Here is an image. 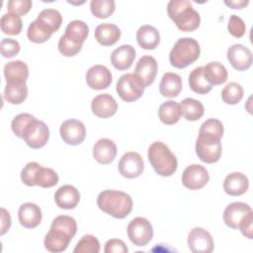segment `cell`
<instances>
[{"mask_svg":"<svg viewBox=\"0 0 253 253\" xmlns=\"http://www.w3.org/2000/svg\"><path fill=\"white\" fill-rule=\"evenodd\" d=\"M97 205L101 211L115 218H125L132 210L131 197L122 191L105 190L97 197Z\"/></svg>","mask_w":253,"mask_h":253,"instance_id":"cell-1","label":"cell"},{"mask_svg":"<svg viewBox=\"0 0 253 253\" xmlns=\"http://www.w3.org/2000/svg\"><path fill=\"white\" fill-rule=\"evenodd\" d=\"M167 14L182 32H193L201 23L200 14L187 0H171L167 4Z\"/></svg>","mask_w":253,"mask_h":253,"instance_id":"cell-2","label":"cell"},{"mask_svg":"<svg viewBox=\"0 0 253 253\" xmlns=\"http://www.w3.org/2000/svg\"><path fill=\"white\" fill-rule=\"evenodd\" d=\"M147 156L158 175L169 177L176 172L178 167L177 158L165 143L161 141L152 142L148 147Z\"/></svg>","mask_w":253,"mask_h":253,"instance_id":"cell-3","label":"cell"},{"mask_svg":"<svg viewBox=\"0 0 253 253\" xmlns=\"http://www.w3.org/2000/svg\"><path fill=\"white\" fill-rule=\"evenodd\" d=\"M201 47L193 38H181L177 40L169 53V61L172 66L182 69L194 63L200 56Z\"/></svg>","mask_w":253,"mask_h":253,"instance_id":"cell-4","label":"cell"},{"mask_svg":"<svg viewBox=\"0 0 253 253\" xmlns=\"http://www.w3.org/2000/svg\"><path fill=\"white\" fill-rule=\"evenodd\" d=\"M218 135L199 129L196 141V153L201 161L205 163H215L221 156V142Z\"/></svg>","mask_w":253,"mask_h":253,"instance_id":"cell-5","label":"cell"},{"mask_svg":"<svg viewBox=\"0 0 253 253\" xmlns=\"http://www.w3.org/2000/svg\"><path fill=\"white\" fill-rule=\"evenodd\" d=\"M144 88L142 82L133 73L122 75L116 86L118 95L125 102H134L138 100L142 96Z\"/></svg>","mask_w":253,"mask_h":253,"instance_id":"cell-6","label":"cell"},{"mask_svg":"<svg viewBox=\"0 0 253 253\" xmlns=\"http://www.w3.org/2000/svg\"><path fill=\"white\" fill-rule=\"evenodd\" d=\"M127 236L136 246L147 245L153 237V227L150 221L142 216L132 218L127 225Z\"/></svg>","mask_w":253,"mask_h":253,"instance_id":"cell-7","label":"cell"},{"mask_svg":"<svg viewBox=\"0 0 253 253\" xmlns=\"http://www.w3.org/2000/svg\"><path fill=\"white\" fill-rule=\"evenodd\" d=\"M22 138L31 148H42L49 138V128L44 122L35 118L25 128Z\"/></svg>","mask_w":253,"mask_h":253,"instance_id":"cell-8","label":"cell"},{"mask_svg":"<svg viewBox=\"0 0 253 253\" xmlns=\"http://www.w3.org/2000/svg\"><path fill=\"white\" fill-rule=\"evenodd\" d=\"M210 180L208 170L200 164H191L182 174V184L189 190H199L205 187Z\"/></svg>","mask_w":253,"mask_h":253,"instance_id":"cell-9","label":"cell"},{"mask_svg":"<svg viewBox=\"0 0 253 253\" xmlns=\"http://www.w3.org/2000/svg\"><path fill=\"white\" fill-rule=\"evenodd\" d=\"M118 169L120 174L125 178H137L142 174L144 169L143 159L137 152H126L119 162Z\"/></svg>","mask_w":253,"mask_h":253,"instance_id":"cell-10","label":"cell"},{"mask_svg":"<svg viewBox=\"0 0 253 253\" xmlns=\"http://www.w3.org/2000/svg\"><path fill=\"white\" fill-rule=\"evenodd\" d=\"M62 140L69 145H78L86 137V128L81 121L69 119L64 121L59 128Z\"/></svg>","mask_w":253,"mask_h":253,"instance_id":"cell-11","label":"cell"},{"mask_svg":"<svg viewBox=\"0 0 253 253\" xmlns=\"http://www.w3.org/2000/svg\"><path fill=\"white\" fill-rule=\"evenodd\" d=\"M213 239L203 227H194L188 235V247L194 253H210L213 250Z\"/></svg>","mask_w":253,"mask_h":253,"instance_id":"cell-12","label":"cell"},{"mask_svg":"<svg viewBox=\"0 0 253 253\" xmlns=\"http://www.w3.org/2000/svg\"><path fill=\"white\" fill-rule=\"evenodd\" d=\"M226 56L231 66L238 71H244L252 65V52L248 47L241 43L230 45L227 48Z\"/></svg>","mask_w":253,"mask_h":253,"instance_id":"cell-13","label":"cell"},{"mask_svg":"<svg viewBox=\"0 0 253 253\" xmlns=\"http://www.w3.org/2000/svg\"><path fill=\"white\" fill-rule=\"evenodd\" d=\"M157 61L151 55H142L135 64L133 74L142 82L144 87L151 85L157 74Z\"/></svg>","mask_w":253,"mask_h":253,"instance_id":"cell-14","label":"cell"},{"mask_svg":"<svg viewBox=\"0 0 253 253\" xmlns=\"http://www.w3.org/2000/svg\"><path fill=\"white\" fill-rule=\"evenodd\" d=\"M112 79L111 71L101 64L91 66L86 72L87 85L93 90L107 89L111 85Z\"/></svg>","mask_w":253,"mask_h":253,"instance_id":"cell-15","label":"cell"},{"mask_svg":"<svg viewBox=\"0 0 253 253\" xmlns=\"http://www.w3.org/2000/svg\"><path fill=\"white\" fill-rule=\"evenodd\" d=\"M251 211L252 209L248 204L242 202L231 203L223 211V221L228 227L238 229L241 221Z\"/></svg>","mask_w":253,"mask_h":253,"instance_id":"cell-16","label":"cell"},{"mask_svg":"<svg viewBox=\"0 0 253 253\" xmlns=\"http://www.w3.org/2000/svg\"><path fill=\"white\" fill-rule=\"evenodd\" d=\"M91 110L93 114L99 118H110L118 111V103L108 93L99 94L93 98L91 102Z\"/></svg>","mask_w":253,"mask_h":253,"instance_id":"cell-17","label":"cell"},{"mask_svg":"<svg viewBox=\"0 0 253 253\" xmlns=\"http://www.w3.org/2000/svg\"><path fill=\"white\" fill-rule=\"evenodd\" d=\"M80 201L79 191L72 185L59 187L54 194V202L60 209L71 210L77 207Z\"/></svg>","mask_w":253,"mask_h":253,"instance_id":"cell-18","label":"cell"},{"mask_svg":"<svg viewBox=\"0 0 253 253\" xmlns=\"http://www.w3.org/2000/svg\"><path fill=\"white\" fill-rule=\"evenodd\" d=\"M42 210L34 203H25L20 206L18 218L20 223L26 228H35L42 221Z\"/></svg>","mask_w":253,"mask_h":253,"instance_id":"cell-19","label":"cell"},{"mask_svg":"<svg viewBox=\"0 0 253 253\" xmlns=\"http://www.w3.org/2000/svg\"><path fill=\"white\" fill-rule=\"evenodd\" d=\"M71 237L64 231L56 228H50L44 237V247L52 253H59L66 250L71 241Z\"/></svg>","mask_w":253,"mask_h":253,"instance_id":"cell-20","label":"cell"},{"mask_svg":"<svg viewBox=\"0 0 253 253\" xmlns=\"http://www.w3.org/2000/svg\"><path fill=\"white\" fill-rule=\"evenodd\" d=\"M135 58V49L130 44H123L111 54V63L118 70L128 69Z\"/></svg>","mask_w":253,"mask_h":253,"instance_id":"cell-21","label":"cell"},{"mask_svg":"<svg viewBox=\"0 0 253 253\" xmlns=\"http://www.w3.org/2000/svg\"><path fill=\"white\" fill-rule=\"evenodd\" d=\"M117 145L110 138H100L93 146V157L100 164L111 163L117 155Z\"/></svg>","mask_w":253,"mask_h":253,"instance_id":"cell-22","label":"cell"},{"mask_svg":"<svg viewBox=\"0 0 253 253\" xmlns=\"http://www.w3.org/2000/svg\"><path fill=\"white\" fill-rule=\"evenodd\" d=\"M249 187L248 178L241 172L228 174L223 181V190L229 196H241Z\"/></svg>","mask_w":253,"mask_h":253,"instance_id":"cell-23","label":"cell"},{"mask_svg":"<svg viewBox=\"0 0 253 253\" xmlns=\"http://www.w3.org/2000/svg\"><path fill=\"white\" fill-rule=\"evenodd\" d=\"M94 35L95 39L100 44L110 46L115 44L120 40L121 30L115 24L103 23L96 27Z\"/></svg>","mask_w":253,"mask_h":253,"instance_id":"cell-24","label":"cell"},{"mask_svg":"<svg viewBox=\"0 0 253 253\" xmlns=\"http://www.w3.org/2000/svg\"><path fill=\"white\" fill-rule=\"evenodd\" d=\"M136 41L140 47L148 50L155 49L160 42L158 30L150 25H143L136 32Z\"/></svg>","mask_w":253,"mask_h":253,"instance_id":"cell-25","label":"cell"},{"mask_svg":"<svg viewBox=\"0 0 253 253\" xmlns=\"http://www.w3.org/2000/svg\"><path fill=\"white\" fill-rule=\"evenodd\" d=\"M182 91V78L173 72H166L160 81L159 92L167 98L177 97Z\"/></svg>","mask_w":253,"mask_h":253,"instance_id":"cell-26","label":"cell"},{"mask_svg":"<svg viewBox=\"0 0 253 253\" xmlns=\"http://www.w3.org/2000/svg\"><path fill=\"white\" fill-rule=\"evenodd\" d=\"M4 77L6 82H26L29 77V67L22 60L9 61L4 66Z\"/></svg>","mask_w":253,"mask_h":253,"instance_id":"cell-27","label":"cell"},{"mask_svg":"<svg viewBox=\"0 0 253 253\" xmlns=\"http://www.w3.org/2000/svg\"><path fill=\"white\" fill-rule=\"evenodd\" d=\"M27 96L28 87L26 82H6V86L4 89V99L7 102L13 105H19L26 100Z\"/></svg>","mask_w":253,"mask_h":253,"instance_id":"cell-28","label":"cell"},{"mask_svg":"<svg viewBox=\"0 0 253 253\" xmlns=\"http://www.w3.org/2000/svg\"><path fill=\"white\" fill-rule=\"evenodd\" d=\"M204 67V76L207 81L211 85H220L227 80V70L223 64L217 61L209 62Z\"/></svg>","mask_w":253,"mask_h":253,"instance_id":"cell-29","label":"cell"},{"mask_svg":"<svg viewBox=\"0 0 253 253\" xmlns=\"http://www.w3.org/2000/svg\"><path fill=\"white\" fill-rule=\"evenodd\" d=\"M36 20L53 34L59 30L62 23V16L58 10L47 8L41 11Z\"/></svg>","mask_w":253,"mask_h":253,"instance_id":"cell-30","label":"cell"},{"mask_svg":"<svg viewBox=\"0 0 253 253\" xmlns=\"http://www.w3.org/2000/svg\"><path fill=\"white\" fill-rule=\"evenodd\" d=\"M158 117L165 125L171 126L176 124L181 118L180 104L172 100L162 103L158 109Z\"/></svg>","mask_w":253,"mask_h":253,"instance_id":"cell-31","label":"cell"},{"mask_svg":"<svg viewBox=\"0 0 253 253\" xmlns=\"http://www.w3.org/2000/svg\"><path fill=\"white\" fill-rule=\"evenodd\" d=\"M88 33L89 28L85 22L81 20H74L68 23L64 36L75 43L83 44L88 37Z\"/></svg>","mask_w":253,"mask_h":253,"instance_id":"cell-32","label":"cell"},{"mask_svg":"<svg viewBox=\"0 0 253 253\" xmlns=\"http://www.w3.org/2000/svg\"><path fill=\"white\" fill-rule=\"evenodd\" d=\"M181 116H183L187 121H198L204 116L205 108L203 104L193 98H186L180 103Z\"/></svg>","mask_w":253,"mask_h":253,"instance_id":"cell-33","label":"cell"},{"mask_svg":"<svg viewBox=\"0 0 253 253\" xmlns=\"http://www.w3.org/2000/svg\"><path fill=\"white\" fill-rule=\"evenodd\" d=\"M189 85L190 88L197 94H207L212 89V86L204 76L203 66H198L191 71L189 75Z\"/></svg>","mask_w":253,"mask_h":253,"instance_id":"cell-34","label":"cell"},{"mask_svg":"<svg viewBox=\"0 0 253 253\" xmlns=\"http://www.w3.org/2000/svg\"><path fill=\"white\" fill-rule=\"evenodd\" d=\"M0 27L4 34L16 36L21 33L23 28V22L20 16L12 13H7L1 17Z\"/></svg>","mask_w":253,"mask_h":253,"instance_id":"cell-35","label":"cell"},{"mask_svg":"<svg viewBox=\"0 0 253 253\" xmlns=\"http://www.w3.org/2000/svg\"><path fill=\"white\" fill-rule=\"evenodd\" d=\"M243 88L239 83L230 82L221 91V98L227 105H236L243 98Z\"/></svg>","mask_w":253,"mask_h":253,"instance_id":"cell-36","label":"cell"},{"mask_svg":"<svg viewBox=\"0 0 253 253\" xmlns=\"http://www.w3.org/2000/svg\"><path fill=\"white\" fill-rule=\"evenodd\" d=\"M90 9L95 17L105 19L114 13L116 4L114 0H92L90 2Z\"/></svg>","mask_w":253,"mask_h":253,"instance_id":"cell-37","label":"cell"},{"mask_svg":"<svg viewBox=\"0 0 253 253\" xmlns=\"http://www.w3.org/2000/svg\"><path fill=\"white\" fill-rule=\"evenodd\" d=\"M51 33L48 32L42 25H41L37 20L33 21L27 30L28 39L36 43H42L48 41L51 37Z\"/></svg>","mask_w":253,"mask_h":253,"instance_id":"cell-38","label":"cell"},{"mask_svg":"<svg viewBox=\"0 0 253 253\" xmlns=\"http://www.w3.org/2000/svg\"><path fill=\"white\" fill-rule=\"evenodd\" d=\"M50 228L60 229L67 233L71 238H73L77 232V223L72 216L61 214L52 220Z\"/></svg>","mask_w":253,"mask_h":253,"instance_id":"cell-39","label":"cell"},{"mask_svg":"<svg viewBox=\"0 0 253 253\" xmlns=\"http://www.w3.org/2000/svg\"><path fill=\"white\" fill-rule=\"evenodd\" d=\"M74 253H99L100 252V242L99 240L91 234H86L81 237L77 242Z\"/></svg>","mask_w":253,"mask_h":253,"instance_id":"cell-40","label":"cell"},{"mask_svg":"<svg viewBox=\"0 0 253 253\" xmlns=\"http://www.w3.org/2000/svg\"><path fill=\"white\" fill-rule=\"evenodd\" d=\"M58 183V175L51 168L41 167L38 177H37V186L42 188H51Z\"/></svg>","mask_w":253,"mask_h":253,"instance_id":"cell-41","label":"cell"},{"mask_svg":"<svg viewBox=\"0 0 253 253\" xmlns=\"http://www.w3.org/2000/svg\"><path fill=\"white\" fill-rule=\"evenodd\" d=\"M41 167L42 165H40L38 162L27 163L21 172L22 182L29 187L37 186V177Z\"/></svg>","mask_w":253,"mask_h":253,"instance_id":"cell-42","label":"cell"},{"mask_svg":"<svg viewBox=\"0 0 253 253\" xmlns=\"http://www.w3.org/2000/svg\"><path fill=\"white\" fill-rule=\"evenodd\" d=\"M35 119V117L31 114H28V113H22V114H19L17 115L12 123H11V128H12V131L20 138L23 137V133H24V130L25 128L27 127V126Z\"/></svg>","mask_w":253,"mask_h":253,"instance_id":"cell-43","label":"cell"},{"mask_svg":"<svg viewBox=\"0 0 253 253\" xmlns=\"http://www.w3.org/2000/svg\"><path fill=\"white\" fill-rule=\"evenodd\" d=\"M82 48V44L75 43L67 39L64 35L60 37L58 41V50L64 56H74Z\"/></svg>","mask_w":253,"mask_h":253,"instance_id":"cell-44","label":"cell"},{"mask_svg":"<svg viewBox=\"0 0 253 253\" xmlns=\"http://www.w3.org/2000/svg\"><path fill=\"white\" fill-rule=\"evenodd\" d=\"M228 32L234 38H241L244 36L246 31V26L244 21L237 15H231L227 24Z\"/></svg>","mask_w":253,"mask_h":253,"instance_id":"cell-45","label":"cell"},{"mask_svg":"<svg viewBox=\"0 0 253 253\" xmlns=\"http://www.w3.org/2000/svg\"><path fill=\"white\" fill-rule=\"evenodd\" d=\"M20 43L19 42L13 40V39H9V38H4L1 41L0 43V50H1V54L3 57L6 58H11L14 57L15 55H17L20 51Z\"/></svg>","mask_w":253,"mask_h":253,"instance_id":"cell-46","label":"cell"},{"mask_svg":"<svg viewBox=\"0 0 253 253\" xmlns=\"http://www.w3.org/2000/svg\"><path fill=\"white\" fill-rule=\"evenodd\" d=\"M32 5L31 0H10L7 3V10L9 13L23 16L31 10Z\"/></svg>","mask_w":253,"mask_h":253,"instance_id":"cell-47","label":"cell"},{"mask_svg":"<svg viewBox=\"0 0 253 253\" xmlns=\"http://www.w3.org/2000/svg\"><path fill=\"white\" fill-rule=\"evenodd\" d=\"M104 251L105 253H126L128 248L123 240L112 238L106 242Z\"/></svg>","mask_w":253,"mask_h":253,"instance_id":"cell-48","label":"cell"},{"mask_svg":"<svg viewBox=\"0 0 253 253\" xmlns=\"http://www.w3.org/2000/svg\"><path fill=\"white\" fill-rule=\"evenodd\" d=\"M252 224H253V212H249L245 217L244 219L241 221L240 225H239V228L241 233L249 238V239H252L253 238V235H252Z\"/></svg>","mask_w":253,"mask_h":253,"instance_id":"cell-49","label":"cell"},{"mask_svg":"<svg viewBox=\"0 0 253 253\" xmlns=\"http://www.w3.org/2000/svg\"><path fill=\"white\" fill-rule=\"evenodd\" d=\"M0 211H1V231H0V234L3 235L9 230V228L11 226V216H10V213L4 208H1Z\"/></svg>","mask_w":253,"mask_h":253,"instance_id":"cell-50","label":"cell"},{"mask_svg":"<svg viewBox=\"0 0 253 253\" xmlns=\"http://www.w3.org/2000/svg\"><path fill=\"white\" fill-rule=\"evenodd\" d=\"M249 3L248 0H225L224 4L232 9H242L247 6Z\"/></svg>","mask_w":253,"mask_h":253,"instance_id":"cell-51","label":"cell"}]
</instances>
